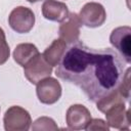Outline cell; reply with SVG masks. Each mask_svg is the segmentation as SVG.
Instances as JSON below:
<instances>
[{
	"mask_svg": "<svg viewBox=\"0 0 131 131\" xmlns=\"http://www.w3.org/2000/svg\"><path fill=\"white\" fill-rule=\"evenodd\" d=\"M55 75L79 87L89 100L96 102L119 87L124 64L113 49H94L77 41L66 50Z\"/></svg>",
	"mask_w": 131,
	"mask_h": 131,
	"instance_id": "1",
	"label": "cell"
},
{
	"mask_svg": "<svg viewBox=\"0 0 131 131\" xmlns=\"http://www.w3.org/2000/svg\"><path fill=\"white\" fill-rule=\"evenodd\" d=\"M4 129L6 131H28L32 124V119L28 111L18 105L10 106L3 118Z\"/></svg>",
	"mask_w": 131,
	"mask_h": 131,
	"instance_id": "2",
	"label": "cell"
},
{
	"mask_svg": "<svg viewBox=\"0 0 131 131\" xmlns=\"http://www.w3.org/2000/svg\"><path fill=\"white\" fill-rule=\"evenodd\" d=\"M10 28L19 34L29 33L35 25V14L32 9L25 6L15 7L9 14Z\"/></svg>",
	"mask_w": 131,
	"mask_h": 131,
	"instance_id": "3",
	"label": "cell"
},
{
	"mask_svg": "<svg viewBox=\"0 0 131 131\" xmlns=\"http://www.w3.org/2000/svg\"><path fill=\"white\" fill-rule=\"evenodd\" d=\"M52 68L44 58L43 54L36 55L27 66L24 67V74L26 78L32 83L37 85L41 80L50 77Z\"/></svg>",
	"mask_w": 131,
	"mask_h": 131,
	"instance_id": "4",
	"label": "cell"
},
{
	"mask_svg": "<svg viewBox=\"0 0 131 131\" xmlns=\"http://www.w3.org/2000/svg\"><path fill=\"white\" fill-rule=\"evenodd\" d=\"M111 44L120 52L127 63L131 61V29L128 26L113 30L110 36Z\"/></svg>",
	"mask_w": 131,
	"mask_h": 131,
	"instance_id": "5",
	"label": "cell"
},
{
	"mask_svg": "<svg viewBox=\"0 0 131 131\" xmlns=\"http://www.w3.org/2000/svg\"><path fill=\"white\" fill-rule=\"evenodd\" d=\"M82 25L88 28H97L103 25L106 18L104 7L96 2L86 3L78 14Z\"/></svg>",
	"mask_w": 131,
	"mask_h": 131,
	"instance_id": "6",
	"label": "cell"
},
{
	"mask_svg": "<svg viewBox=\"0 0 131 131\" xmlns=\"http://www.w3.org/2000/svg\"><path fill=\"white\" fill-rule=\"evenodd\" d=\"M36 93L42 103L53 104L61 96V86L56 79L47 77L37 84Z\"/></svg>",
	"mask_w": 131,
	"mask_h": 131,
	"instance_id": "7",
	"label": "cell"
},
{
	"mask_svg": "<svg viewBox=\"0 0 131 131\" xmlns=\"http://www.w3.org/2000/svg\"><path fill=\"white\" fill-rule=\"evenodd\" d=\"M104 114L108 127L119 130H128L130 128V113L129 110H126L125 102L113 105Z\"/></svg>",
	"mask_w": 131,
	"mask_h": 131,
	"instance_id": "8",
	"label": "cell"
},
{
	"mask_svg": "<svg viewBox=\"0 0 131 131\" xmlns=\"http://www.w3.org/2000/svg\"><path fill=\"white\" fill-rule=\"evenodd\" d=\"M90 120L91 114L89 110L82 104H73L67 111L66 121L68 127L72 130L86 129Z\"/></svg>",
	"mask_w": 131,
	"mask_h": 131,
	"instance_id": "9",
	"label": "cell"
},
{
	"mask_svg": "<svg viewBox=\"0 0 131 131\" xmlns=\"http://www.w3.org/2000/svg\"><path fill=\"white\" fill-rule=\"evenodd\" d=\"M81 26H82V23L80 20L79 15L75 12L69 13L68 17L63 21H61L59 26V29H58L59 39L63 40L66 43H69V44H73L79 41Z\"/></svg>",
	"mask_w": 131,
	"mask_h": 131,
	"instance_id": "10",
	"label": "cell"
},
{
	"mask_svg": "<svg viewBox=\"0 0 131 131\" xmlns=\"http://www.w3.org/2000/svg\"><path fill=\"white\" fill-rule=\"evenodd\" d=\"M69 13V8L63 2L45 0L42 5V14L48 20L61 23L68 17Z\"/></svg>",
	"mask_w": 131,
	"mask_h": 131,
	"instance_id": "11",
	"label": "cell"
},
{
	"mask_svg": "<svg viewBox=\"0 0 131 131\" xmlns=\"http://www.w3.org/2000/svg\"><path fill=\"white\" fill-rule=\"evenodd\" d=\"M67 50V43L61 39H55L43 52L45 60L51 67H57Z\"/></svg>",
	"mask_w": 131,
	"mask_h": 131,
	"instance_id": "12",
	"label": "cell"
},
{
	"mask_svg": "<svg viewBox=\"0 0 131 131\" xmlns=\"http://www.w3.org/2000/svg\"><path fill=\"white\" fill-rule=\"evenodd\" d=\"M39 54L38 48L32 43H20L13 51V59L21 67L27 66L36 55Z\"/></svg>",
	"mask_w": 131,
	"mask_h": 131,
	"instance_id": "13",
	"label": "cell"
},
{
	"mask_svg": "<svg viewBox=\"0 0 131 131\" xmlns=\"http://www.w3.org/2000/svg\"><path fill=\"white\" fill-rule=\"evenodd\" d=\"M125 98L124 96L120 93V91L118 90V88L112 92H110L108 94H106L105 96H103L102 98H100L99 100L96 101V106L97 110L100 111L101 113H105L110 107H112L115 104L118 103H122L125 102Z\"/></svg>",
	"mask_w": 131,
	"mask_h": 131,
	"instance_id": "14",
	"label": "cell"
},
{
	"mask_svg": "<svg viewBox=\"0 0 131 131\" xmlns=\"http://www.w3.org/2000/svg\"><path fill=\"white\" fill-rule=\"evenodd\" d=\"M33 130H57L58 127L55 122L48 117H41L33 124Z\"/></svg>",
	"mask_w": 131,
	"mask_h": 131,
	"instance_id": "15",
	"label": "cell"
},
{
	"mask_svg": "<svg viewBox=\"0 0 131 131\" xmlns=\"http://www.w3.org/2000/svg\"><path fill=\"white\" fill-rule=\"evenodd\" d=\"M9 55H10V50L6 42L5 33L3 29L0 28V66L7 61V59L9 58Z\"/></svg>",
	"mask_w": 131,
	"mask_h": 131,
	"instance_id": "16",
	"label": "cell"
},
{
	"mask_svg": "<svg viewBox=\"0 0 131 131\" xmlns=\"http://www.w3.org/2000/svg\"><path fill=\"white\" fill-rule=\"evenodd\" d=\"M118 90L126 100L130 97V69L129 68L126 70V73H124L123 79L118 87Z\"/></svg>",
	"mask_w": 131,
	"mask_h": 131,
	"instance_id": "17",
	"label": "cell"
},
{
	"mask_svg": "<svg viewBox=\"0 0 131 131\" xmlns=\"http://www.w3.org/2000/svg\"><path fill=\"white\" fill-rule=\"evenodd\" d=\"M110 129L108 125L101 119H91L90 122L88 123L86 130L92 131V130H104L107 131Z\"/></svg>",
	"mask_w": 131,
	"mask_h": 131,
	"instance_id": "18",
	"label": "cell"
},
{
	"mask_svg": "<svg viewBox=\"0 0 131 131\" xmlns=\"http://www.w3.org/2000/svg\"><path fill=\"white\" fill-rule=\"evenodd\" d=\"M28 2L30 3H35V2H39V1H42V0H27Z\"/></svg>",
	"mask_w": 131,
	"mask_h": 131,
	"instance_id": "19",
	"label": "cell"
}]
</instances>
